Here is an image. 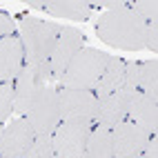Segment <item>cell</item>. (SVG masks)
<instances>
[{
    "instance_id": "1",
    "label": "cell",
    "mask_w": 158,
    "mask_h": 158,
    "mask_svg": "<svg viewBox=\"0 0 158 158\" xmlns=\"http://www.w3.org/2000/svg\"><path fill=\"white\" fill-rule=\"evenodd\" d=\"M107 11H102L96 23V36L105 45L138 51L145 47V23L136 16L129 2H102Z\"/></svg>"
},
{
    "instance_id": "2",
    "label": "cell",
    "mask_w": 158,
    "mask_h": 158,
    "mask_svg": "<svg viewBox=\"0 0 158 158\" xmlns=\"http://www.w3.org/2000/svg\"><path fill=\"white\" fill-rule=\"evenodd\" d=\"M60 29L62 27L58 23H54V20H43L36 16H25L20 20L18 36L23 40V49H25V65L34 67L47 85H54L49 58H51V51H54Z\"/></svg>"
},
{
    "instance_id": "3",
    "label": "cell",
    "mask_w": 158,
    "mask_h": 158,
    "mask_svg": "<svg viewBox=\"0 0 158 158\" xmlns=\"http://www.w3.org/2000/svg\"><path fill=\"white\" fill-rule=\"evenodd\" d=\"M107 58H109V54H105L100 49L82 47L69 62V67L62 73L58 85L69 87V89H94L105 65H107Z\"/></svg>"
},
{
    "instance_id": "4",
    "label": "cell",
    "mask_w": 158,
    "mask_h": 158,
    "mask_svg": "<svg viewBox=\"0 0 158 158\" xmlns=\"http://www.w3.org/2000/svg\"><path fill=\"white\" fill-rule=\"evenodd\" d=\"M27 123L34 127L36 136H51L56 127L62 123L60 120V107H58V87L45 85L31 102L29 111L25 114Z\"/></svg>"
},
{
    "instance_id": "5",
    "label": "cell",
    "mask_w": 158,
    "mask_h": 158,
    "mask_svg": "<svg viewBox=\"0 0 158 158\" xmlns=\"http://www.w3.org/2000/svg\"><path fill=\"white\" fill-rule=\"evenodd\" d=\"M94 120H62L51 134L56 158H82Z\"/></svg>"
},
{
    "instance_id": "6",
    "label": "cell",
    "mask_w": 158,
    "mask_h": 158,
    "mask_svg": "<svg viewBox=\"0 0 158 158\" xmlns=\"http://www.w3.org/2000/svg\"><path fill=\"white\" fill-rule=\"evenodd\" d=\"M60 120H94L98 111V98L91 89L58 87Z\"/></svg>"
},
{
    "instance_id": "7",
    "label": "cell",
    "mask_w": 158,
    "mask_h": 158,
    "mask_svg": "<svg viewBox=\"0 0 158 158\" xmlns=\"http://www.w3.org/2000/svg\"><path fill=\"white\" fill-rule=\"evenodd\" d=\"M154 134L143 129L140 125L131 120H123L116 127H111V147L114 158H136L140 156Z\"/></svg>"
},
{
    "instance_id": "8",
    "label": "cell",
    "mask_w": 158,
    "mask_h": 158,
    "mask_svg": "<svg viewBox=\"0 0 158 158\" xmlns=\"http://www.w3.org/2000/svg\"><path fill=\"white\" fill-rule=\"evenodd\" d=\"M82 45H85L82 31L73 29V27H62L60 29V34L56 38V45H54V51H51V58H49V69H51V80L54 82H60L62 73L67 71L69 62L82 49Z\"/></svg>"
},
{
    "instance_id": "9",
    "label": "cell",
    "mask_w": 158,
    "mask_h": 158,
    "mask_svg": "<svg viewBox=\"0 0 158 158\" xmlns=\"http://www.w3.org/2000/svg\"><path fill=\"white\" fill-rule=\"evenodd\" d=\"M34 138H36V131L27 123V118L25 116H16L7 127H2V134H0V156L2 158H25Z\"/></svg>"
},
{
    "instance_id": "10",
    "label": "cell",
    "mask_w": 158,
    "mask_h": 158,
    "mask_svg": "<svg viewBox=\"0 0 158 158\" xmlns=\"http://www.w3.org/2000/svg\"><path fill=\"white\" fill-rule=\"evenodd\" d=\"M125 89L140 91L152 100H158V60L125 62Z\"/></svg>"
},
{
    "instance_id": "11",
    "label": "cell",
    "mask_w": 158,
    "mask_h": 158,
    "mask_svg": "<svg viewBox=\"0 0 158 158\" xmlns=\"http://www.w3.org/2000/svg\"><path fill=\"white\" fill-rule=\"evenodd\" d=\"M45 85L47 82L38 76V71L34 67H29V65L23 67V71L14 80V111H16V116H25L29 111L31 102L36 100V96Z\"/></svg>"
},
{
    "instance_id": "12",
    "label": "cell",
    "mask_w": 158,
    "mask_h": 158,
    "mask_svg": "<svg viewBox=\"0 0 158 158\" xmlns=\"http://www.w3.org/2000/svg\"><path fill=\"white\" fill-rule=\"evenodd\" d=\"M131 94L134 91H129V89H118V91L109 94L107 98L98 100V111H96V118H94V125L111 129L118 123L127 120V109H129Z\"/></svg>"
},
{
    "instance_id": "13",
    "label": "cell",
    "mask_w": 158,
    "mask_h": 158,
    "mask_svg": "<svg viewBox=\"0 0 158 158\" xmlns=\"http://www.w3.org/2000/svg\"><path fill=\"white\" fill-rule=\"evenodd\" d=\"M25 67V49L18 34L0 40V82H14Z\"/></svg>"
},
{
    "instance_id": "14",
    "label": "cell",
    "mask_w": 158,
    "mask_h": 158,
    "mask_svg": "<svg viewBox=\"0 0 158 158\" xmlns=\"http://www.w3.org/2000/svg\"><path fill=\"white\" fill-rule=\"evenodd\" d=\"M127 120L140 125L149 134H158V100H152L140 91H134L127 109Z\"/></svg>"
},
{
    "instance_id": "15",
    "label": "cell",
    "mask_w": 158,
    "mask_h": 158,
    "mask_svg": "<svg viewBox=\"0 0 158 158\" xmlns=\"http://www.w3.org/2000/svg\"><path fill=\"white\" fill-rule=\"evenodd\" d=\"M118 89H125V60L118 58V56H109L107 58V65H105L102 73L98 82L94 85V96L98 100L107 98L109 94L118 91Z\"/></svg>"
},
{
    "instance_id": "16",
    "label": "cell",
    "mask_w": 158,
    "mask_h": 158,
    "mask_svg": "<svg viewBox=\"0 0 158 158\" xmlns=\"http://www.w3.org/2000/svg\"><path fill=\"white\" fill-rule=\"evenodd\" d=\"M36 7H40L49 16L76 20V23L87 20L89 14H91V9H94V5L87 2V0H54V2H38Z\"/></svg>"
},
{
    "instance_id": "17",
    "label": "cell",
    "mask_w": 158,
    "mask_h": 158,
    "mask_svg": "<svg viewBox=\"0 0 158 158\" xmlns=\"http://www.w3.org/2000/svg\"><path fill=\"white\" fill-rule=\"evenodd\" d=\"M82 158H114V147H111V129L94 125L89 134V140L85 145Z\"/></svg>"
},
{
    "instance_id": "18",
    "label": "cell",
    "mask_w": 158,
    "mask_h": 158,
    "mask_svg": "<svg viewBox=\"0 0 158 158\" xmlns=\"http://www.w3.org/2000/svg\"><path fill=\"white\" fill-rule=\"evenodd\" d=\"M25 158H54V140L51 136H36Z\"/></svg>"
},
{
    "instance_id": "19",
    "label": "cell",
    "mask_w": 158,
    "mask_h": 158,
    "mask_svg": "<svg viewBox=\"0 0 158 158\" xmlns=\"http://www.w3.org/2000/svg\"><path fill=\"white\" fill-rule=\"evenodd\" d=\"M129 9L143 20V23L158 20V2L156 0H136V2H129Z\"/></svg>"
},
{
    "instance_id": "20",
    "label": "cell",
    "mask_w": 158,
    "mask_h": 158,
    "mask_svg": "<svg viewBox=\"0 0 158 158\" xmlns=\"http://www.w3.org/2000/svg\"><path fill=\"white\" fill-rule=\"evenodd\" d=\"M14 111V82H0V123Z\"/></svg>"
},
{
    "instance_id": "21",
    "label": "cell",
    "mask_w": 158,
    "mask_h": 158,
    "mask_svg": "<svg viewBox=\"0 0 158 158\" xmlns=\"http://www.w3.org/2000/svg\"><path fill=\"white\" fill-rule=\"evenodd\" d=\"M145 47L149 51H158V20L145 23Z\"/></svg>"
},
{
    "instance_id": "22",
    "label": "cell",
    "mask_w": 158,
    "mask_h": 158,
    "mask_svg": "<svg viewBox=\"0 0 158 158\" xmlns=\"http://www.w3.org/2000/svg\"><path fill=\"white\" fill-rule=\"evenodd\" d=\"M16 34V25H14V20L9 18L5 11H0V40L7 38V36H11Z\"/></svg>"
},
{
    "instance_id": "23",
    "label": "cell",
    "mask_w": 158,
    "mask_h": 158,
    "mask_svg": "<svg viewBox=\"0 0 158 158\" xmlns=\"http://www.w3.org/2000/svg\"><path fill=\"white\" fill-rule=\"evenodd\" d=\"M140 156L143 158H158V134H154L149 138V143H147V147L143 149Z\"/></svg>"
},
{
    "instance_id": "24",
    "label": "cell",
    "mask_w": 158,
    "mask_h": 158,
    "mask_svg": "<svg viewBox=\"0 0 158 158\" xmlns=\"http://www.w3.org/2000/svg\"><path fill=\"white\" fill-rule=\"evenodd\" d=\"M0 134H2V125H0Z\"/></svg>"
},
{
    "instance_id": "25",
    "label": "cell",
    "mask_w": 158,
    "mask_h": 158,
    "mask_svg": "<svg viewBox=\"0 0 158 158\" xmlns=\"http://www.w3.org/2000/svg\"><path fill=\"white\" fill-rule=\"evenodd\" d=\"M136 158H143V156H136Z\"/></svg>"
},
{
    "instance_id": "26",
    "label": "cell",
    "mask_w": 158,
    "mask_h": 158,
    "mask_svg": "<svg viewBox=\"0 0 158 158\" xmlns=\"http://www.w3.org/2000/svg\"><path fill=\"white\" fill-rule=\"evenodd\" d=\"M0 158H2V156H0Z\"/></svg>"
},
{
    "instance_id": "27",
    "label": "cell",
    "mask_w": 158,
    "mask_h": 158,
    "mask_svg": "<svg viewBox=\"0 0 158 158\" xmlns=\"http://www.w3.org/2000/svg\"><path fill=\"white\" fill-rule=\"evenodd\" d=\"M54 158H56V156H54Z\"/></svg>"
}]
</instances>
